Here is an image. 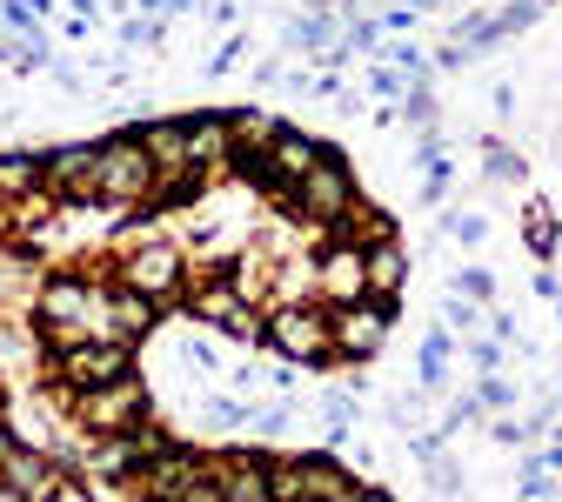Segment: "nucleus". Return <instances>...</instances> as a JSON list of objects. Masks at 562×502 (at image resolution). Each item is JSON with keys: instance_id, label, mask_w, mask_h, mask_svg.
Returning a JSON list of instances; mask_svg holds the SVG:
<instances>
[{"instance_id": "obj_27", "label": "nucleus", "mask_w": 562, "mask_h": 502, "mask_svg": "<svg viewBox=\"0 0 562 502\" xmlns=\"http://www.w3.org/2000/svg\"><path fill=\"white\" fill-rule=\"evenodd\" d=\"M442 322H449L456 335H475V309H469V295H462V289L449 295V309H442Z\"/></svg>"}, {"instance_id": "obj_16", "label": "nucleus", "mask_w": 562, "mask_h": 502, "mask_svg": "<svg viewBox=\"0 0 562 502\" xmlns=\"http://www.w3.org/2000/svg\"><path fill=\"white\" fill-rule=\"evenodd\" d=\"M369 482H356L348 469H335L328 456H308V502H362Z\"/></svg>"}, {"instance_id": "obj_15", "label": "nucleus", "mask_w": 562, "mask_h": 502, "mask_svg": "<svg viewBox=\"0 0 562 502\" xmlns=\"http://www.w3.org/2000/svg\"><path fill=\"white\" fill-rule=\"evenodd\" d=\"M47 188V155H0V194L8 201H34Z\"/></svg>"}, {"instance_id": "obj_21", "label": "nucleus", "mask_w": 562, "mask_h": 502, "mask_svg": "<svg viewBox=\"0 0 562 502\" xmlns=\"http://www.w3.org/2000/svg\"><path fill=\"white\" fill-rule=\"evenodd\" d=\"M516 489H522V495H562V482H555L549 456H529V462H522V476H516Z\"/></svg>"}, {"instance_id": "obj_29", "label": "nucleus", "mask_w": 562, "mask_h": 502, "mask_svg": "<svg viewBox=\"0 0 562 502\" xmlns=\"http://www.w3.org/2000/svg\"><path fill=\"white\" fill-rule=\"evenodd\" d=\"M449 228H456V242H469V248L488 235V222H482V214H449Z\"/></svg>"}, {"instance_id": "obj_18", "label": "nucleus", "mask_w": 562, "mask_h": 502, "mask_svg": "<svg viewBox=\"0 0 562 502\" xmlns=\"http://www.w3.org/2000/svg\"><path fill=\"white\" fill-rule=\"evenodd\" d=\"M335 41H341V34H335V21H328L322 8H315L308 21H295V27H289V47H295V54H308V60H328V47H335Z\"/></svg>"}, {"instance_id": "obj_13", "label": "nucleus", "mask_w": 562, "mask_h": 502, "mask_svg": "<svg viewBox=\"0 0 562 502\" xmlns=\"http://www.w3.org/2000/svg\"><path fill=\"white\" fill-rule=\"evenodd\" d=\"M268 161H274V175L281 181H302L315 161H322V148L302 134V127H274V141H268Z\"/></svg>"}, {"instance_id": "obj_17", "label": "nucleus", "mask_w": 562, "mask_h": 502, "mask_svg": "<svg viewBox=\"0 0 562 502\" xmlns=\"http://www.w3.org/2000/svg\"><path fill=\"white\" fill-rule=\"evenodd\" d=\"M402 281H408V261H402V248H395V235H389V242L369 248V295L395 302V295H402Z\"/></svg>"}, {"instance_id": "obj_25", "label": "nucleus", "mask_w": 562, "mask_h": 502, "mask_svg": "<svg viewBox=\"0 0 562 502\" xmlns=\"http://www.w3.org/2000/svg\"><path fill=\"white\" fill-rule=\"evenodd\" d=\"M456 289H462L469 302H488V295H496V281H488V268H462V275H456Z\"/></svg>"}, {"instance_id": "obj_10", "label": "nucleus", "mask_w": 562, "mask_h": 502, "mask_svg": "<svg viewBox=\"0 0 562 502\" xmlns=\"http://www.w3.org/2000/svg\"><path fill=\"white\" fill-rule=\"evenodd\" d=\"M188 161L201 175H215L222 161H235V114H194L188 121Z\"/></svg>"}, {"instance_id": "obj_22", "label": "nucleus", "mask_w": 562, "mask_h": 502, "mask_svg": "<svg viewBox=\"0 0 562 502\" xmlns=\"http://www.w3.org/2000/svg\"><path fill=\"white\" fill-rule=\"evenodd\" d=\"M268 141H274L268 114H235V148H268Z\"/></svg>"}, {"instance_id": "obj_1", "label": "nucleus", "mask_w": 562, "mask_h": 502, "mask_svg": "<svg viewBox=\"0 0 562 502\" xmlns=\"http://www.w3.org/2000/svg\"><path fill=\"white\" fill-rule=\"evenodd\" d=\"M389 322H395V302H382V295L335 302V309H328L335 355H341V362H375V355H382V342H389Z\"/></svg>"}, {"instance_id": "obj_8", "label": "nucleus", "mask_w": 562, "mask_h": 502, "mask_svg": "<svg viewBox=\"0 0 562 502\" xmlns=\"http://www.w3.org/2000/svg\"><path fill=\"white\" fill-rule=\"evenodd\" d=\"M47 194L54 201H101V148H54L47 155Z\"/></svg>"}, {"instance_id": "obj_20", "label": "nucleus", "mask_w": 562, "mask_h": 502, "mask_svg": "<svg viewBox=\"0 0 562 502\" xmlns=\"http://www.w3.org/2000/svg\"><path fill=\"white\" fill-rule=\"evenodd\" d=\"M522 242H529L536 255L555 248V208H549V201H529V214H522Z\"/></svg>"}, {"instance_id": "obj_12", "label": "nucleus", "mask_w": 562, "mask_h": 502, "mask_svg": "<svg viewBox=\"0 0 562 502\" xmlns=\"http://www.w3.org/2000/svg\"><path fill=\"white\" fill-rule=\"evenodd\" d=\"M140 141H148V155H155V175L161 181H181V175H201L188 161V121H155V127H140ZM155 181V188H161Z\"/></svg>"}, {"instance_id": "obj_11", "label": "nucleus", "mask_w": 562, "mask_h": 502, "mask_svg": "<svg viewBox=\"0 0 562 502\" xmlns=\"http://www.w3.org/2000/svg\"><path fill=\"white\" fill-rule=\"evenodd\" d=\"M268 456H255V449H235L228 462H222V502H274V482H268Z\"/></svg>"}, {"instance_id": "obj_23", "label": "nucleus", "mask_w": 562, "mask_h": 502, "mask_svg": "<svg viewBox=\"0 0 562 502\" xmlns=\"http://www.w3.org/2000/svg\"><path fill=\"white\" fill-rule=\"evenodd\" d=\"M488 181H522V155H509L503 141H488Z\"/></svg>"}, {"instance_id": "obj_19", "label": "nucleus", "mask_w": 562, "mask_h": 502, "mask_svg": "<svg viewBox=\"0 0 562 502\" xmlns=\"http://www.w3.org/2000/svg\"><path fill=\"white\" fill-rule=\"evenodd\" d=\"M268 482H274V502H308V456L302 462H274Z\"/></svg>"}, {"instance_id": "obj_26", "label": "nucleus", "mask_w": 562, "mask_h": 502, "mask_svg": "<svg viewBox=\"0 0 562 502\" xmlns=\"http://www.w3.org/2000/svg\"><path fill=\"white\" fill-rule=\"evenodd\" d=\"M509 395H516V389H509V382H496V369L475 382V402H482V409H509Z\"/></svg>"}, {"instance_id": "obj_31", "label": "nucleus", "mask_w": 562, "mask_h": 502, "mask_svg": "<svg viewBox=\"0 0 562 502\" xmlns=\"http://www.w3.org/2000/svg\"><path fill=\"white\" fill-rule=\"evenodd\" d=\"M488 328H496L503 342H516V315H509V309H496V315H488Z\"/></svg>"}, {"instance_id": "obj_24", "label": "nucleus", "mask_w": 562, "mask_h": 502, "mask_svg": "<svg viewBox=\"0 0 562 502\" xmlns=\"http://www.w3.org/2000/svg\"><path fill=\"white\" fill-rule=\"evenodd\" d=\"M181 362H188V369H207V376H215V369H222V348L207 342V335H194V342L181 348Z\"/></svg>"}, {"instance_id": "obj_32", "label": "nucleus", "mask_w": 562, "mask_h": 502, "mask_svg": "<svg viewBox=\"0 0 562 502\" xmlns=\"http://www.w3.org/2000/svg\"><path fill=\"white\" fill-rule=\"evenodd\" d=\"M549 469L562 476V428H555V443H549Z\"/></svg>"}, {"instance_id": "obj_9", "label": "nucleus", "mask_w": 562, "mask_h": 502, "mask_svg": "<svg viewBox=\"0 0 562 502\" xmlns=\"http://www.w3.org/2000/svg\"><path fill=\"white\" fill-rule=\"evenodd\" d=\"M315 295H328V302H362L369 295V248L362 242L328 248L315 261Z\"/></svg>"}, {"instance_id": "obj_3", "label": "nucleus", "mask_w": 562, "mask_h": 502, "mask_svg": "<svg viewBox=\"0 0 562 502\" xmlns=\"http://www.w3.org/2000/svg\"><path fill=\"white\" fill-rule=\"evenodd\" d=\"M295 208L308 222H328V228H341L348 214H356V175H348V161L335 148H322V161L295 181Z\"/></svg>"}, {"instance_id": "obj_5", "label": "nucleus", "mask_w": 562, "mask_h": 502, "mask_svg": "<svg viewBox=\"0 0 562 502\" xmlns=\"http://www.w3.org/2000/svg\"><path fill=\"white\" fill-rule=\"evenodd\" d=\"M54 369H60V382L67 389H101V382H114V376H127L134 369V342L127 335H94V342H75V348H60L54 355Z\"/></svg>"}, {"instance_id": "obj_28", "label": "nucleus", "mask_w": 562, "mask_h": 502, "mask_svg": "<svg viewBox=\"0 0 562 502\" xmlns=\"http://www.w3.org/2000/svg\"><path fill=\"white\" fill-rule=\"evenodd\" d=\"M469 362H475L482 376H488V369H503V342H475V335H469Z\"/></svg>"}, {"instance_id": "obj_33", "label": "nucleus", "mask_w": 562, "mask_h": 502, "mask_svg": "<svg viewBox=\"0 0 562 502\" xmlns=\"http://www.w3.org/2000/svg\"><path fill=\"white\" fill-rule=\"evenodd\" d=\"M134 8H148V14H155V8H168V0H134Z\"/></svg>"}, {"instance_id": "obj_4", "label": "nucleus", "mask_w": 562, "mask_h": 502, "mask_svg": "<svg viewBox=\"0 0 562 502\" xmlns=\"http://www.w3.org/2000/svg\"><path fill=\"white\" fill-rule=\"evenodd\" d=\"M155 155H148V141H140V127L114 134L108 148H101V201H140V194H155Z\"/></svg>"}, {"instance_id": "obj_2", "label": "nucleus", "mask_w": 562, "mask_h": 502, "mask_svg": "<svg viewBox=\"0 0 562 502\" xmlns=\"http://www.w3.org/2000/svg\"><path fill=\"white\" fill-rule=\"evenodd\" d=\"M75 415H81V428H94V436L140 428V422H148V382L127 369V376H114V382H101V389H81Z\"/></svg>"}, {"instance_id": "obj_7", "label": "nucleus", "mask_w": 562, "mask_h": 502, "mask_svg": "<svg viewBox=\"0 0 562 502\" xmlns=\"http://www.w3.org/2000/svg\"><path fill=\"white\" fill-rule=\"evenodd\" d=\"M181 248L175 242H140V248H127V261H121V281L127 289H140V295H155V302H175L181 295Z\"/></svg>"}, {"instance_id": "obj_30", "label": "nucleus", "mask_w": 562, "mask_h": 502, "mask_svg": "<svg viewBox=\"0 0 562 502\" xmlns=\"http://www.w3.org/2000/svg\"><path fill=\"white\" fill-rule=\"evenodd\" d=\"M201 415H207V422H241V402L215 395V402H201Z\"/></svg>"}, {"instance_id": "obj_14", "label": "nucleus", "mask_w": 562, "mask_h": 502, "mask_svg": "<svg viewBox=\"0 0 562 502\" xmlns=\"http://www.w3.org/2000/svg\"><path fill=\"white\" fill-rule=\"evenodd\" d=\"M0 476H8V482H14L21 495H54V482H60V469H54L47 456H34L27 443H21V449H14L8 462H0Z\"/></svg>"}, {"instance_id": "obj_6", "label": "nucleus", "mask_w": 562, "mask_h": 502, "mask_svg": "<svg viewBox=\"0 0 562 502\" xmlns=\"http://www.w3.org/2000/svg\"><path fill=\"white\" fill-rule=\"evenodd\" d=\"M261 335H268L274 355H289V362H328V355H335L328 315H315V309H274Z\"/></svg>"}]
</instances>
